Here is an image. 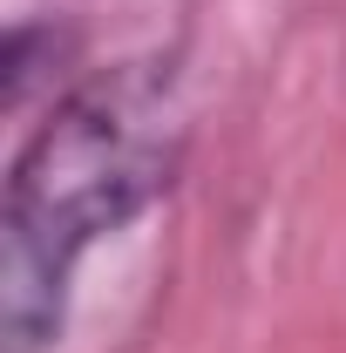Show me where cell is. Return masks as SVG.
I'll return each instance as SVG.
<instances>
[{"label":"cell","mask_w":346,"mask_h":353,"mask_svg":"<svg viewBox=\"0 0 346 353\" xmlns=\"http://www.w3.org/2000/svg\"><path fill=\"white\" fill-rule=\"evenodd\" d=\"M183 143L190 123L163 61L88 75L34 123L0 204V353H48L61 340L75 265L170 197Z\"/></svg>","instance_id":"1"}]
</instances>
